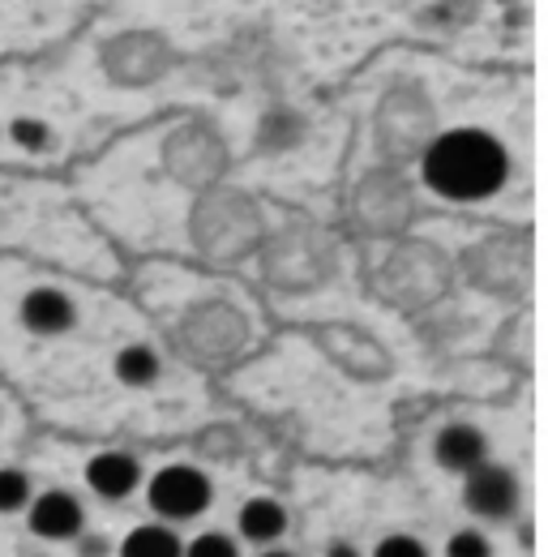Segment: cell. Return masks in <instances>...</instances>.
I'll return each mask as SVG.
<instances>
[{
  "label": "cell",
  "instance_id": "1",
  "mask_svg": "<svg viewBox=\"0 0 548 557\" xmlns=\"http://www.w3.org/2000/svg\"><path fill=\"white\" fill-rule=\"evenodd\" d=\"M506 146L484 129H450L424 150V181L450 202H479L506 185Z\"/></svg>",
  "mask_w": 548,
  "mask_h": 557
},
{
  "label": "cell",
  "instance_id": "2",
  "mask_svg": "<svg viewBox=\"0 0 548 557\" xmlns=\"http://www.w3.org/2000/svg\"><path fill=\"white\" fill-rule=\"evenodd\" d=\"M146 502L154 506V515L185 523V519H198L210 506V481H205V472L189 468V463H172V468H159L150 476Z\"/></svg>",
  "mask_w": 548,
  "mask_h": 557
},
{
  "label": "cell",
  "instance_id": "3",
  "mask_svg": "<svg viewBox=\"0 0 548 557\" xmlns=\"http://www.w3.org/2000/svg\"><path fill=\"white\" fill-rule=\"evenodd\" d=\"M463 497H468V510L479 515V519H506L519 506V481L506 468L484 459L476 472H468Z\"/></svg>",
  "mask_w": 548,
  "mask_h": 557
},
{
  "label": "cell",
  "instance_id": "4",
  "mask_svg": "<svg viewBox=\"0 0 548 557\" xmlns=\"http://www.w3.org/2000/svg\"><path fill=\"white\" fill-rule=\"evenodd\" d=\"M30 532L43 536V541H77L82 536V502L65 493V488H48L39 497H30Z\"/></svg>",
  "mask_w": 548,
  "mask_h": 557
},
{
  "label": "cell",
  "instance_id": "5",
  "mask_svg": "<svg viewBox=\"0 0 548 557\" xmlns=\"http://www.w3.org/2000/svg\"><path fill=\"white\" fill-rule=\"evenodd\" d=\"M22 322L35 335H65L77 322V309L61 287H30L26 300H22Z\"/></svg>",
  "mask_w": 548,
  "mask_h": 557
},
{
  "label": "cell",
  "instance_id": "6",
  "mask_svg": "<svg viewBox=\"0 0 548 557\" xmlns=\"http://www.w3.org/2000/svg\"><path fill=\"white\" fill-rule=\"evenodd\" d=\"M433 455H437V463L446 468V472H476L479 463H484V455H488V446H484V433L472 429V424H446L441 433H437V442H433Z\"/></svg>",
  "mask_w": 548,
  "mask_h": 557
},
{
  "label": "cell",
  "instance_id": "7",
  "mask_svg": "<svg viewBox=\"0 0 548 557\" xmlns=\"http://www.w3.org/2000/svg\"><path fill=\"white\" fill-rule=\"evenodd\" d=\"M141 481V468H137L134 455H125V450H103V455H95L90 463H86V485L95 488L99 497H129Z\"/></svg>",
  "mask_w": 548,
  "mask_h": 557
},
{
  "label": "cell",
  "instance_id": "8",
  "mask_svg": "<svg viewBox=\"0 0 548 557\" xmlns=\"http://www.w3.org/2000/svg\"><path fill=\"white\" fill-rule=\"evenodd\" d=\"M236 528H240V536L253 541V545H274V541L287 532V510H283L274 497H253V502L240 506Z\"/></svg>",
  "mask_w": 548,
  "mask_h": 557
},
{
  "label": "cell",
  "instance_id": "9",
  "mask_svg": "<svg viewBox=\"0 0 548 557\" xmlns=\"http://www.w3.org/2000/svg\"><path fill=\"white\" fill-rule=\"evenodd\" d=\"M180 554H185L180 536L172 528H163V523H141V528H134L125 536V545H121V557H180Z\"/></svg>",
  "mask_w": 548,
  "mask_h": 557
},
{
  "label": "cell",
  "instance_id": "10",
  "mask_svg": "<svg viewBox=\"0 0 548 557\" xmlns=\"http://www.w3.org/2000/svg\"><path fill=\"white\" fill-rule=\"evenodd\" d=\"M116 377L125 386H150L159 377V356L150 348H141V344L121 348V356H116Z\"/></svg>",
  "mask_w": 548,
  "mask_h": 557
},
{
  "label": "cell",
  "instance_id": "11",
  "mask_svg": "<svg viewBox=\"0 0 548 557\" xmlns=\"http://www.w3.org/2000/svg\"><path fill=\"white\" fill-rule=\"evenodd\" d=\"M22 506H30V481H26V472L0 468V515H13Z\"/></svg>",
  "mask_w": 548,
  "mask_h": 557
},
{
  "label": "cell",
  "instance_id": "12",
  "mask_svg": "<svg viewBox=\"0 0 548 557\" xmlns=\"http://www.w3.org/2000/svg\"><path fill=\"white\" fill-rule=\"evenodd\" d=\"M446 557H493V545L484 541V532H476V528H463V532H454V536H450Z\"/></svg>",
  "mask_w": 548,
  "mask_h": 557
},
{
  "label": "cell",
  "instance_id": "13",
  "mask_svg": "<svg viewBox=\"0 0 548 557\" xmlns=\"http://www.w3.org/2000/svg\"><path fill=\"white\" fill-rule=\"evenodd\" d=\"M180 557H236V541L223 532H202Z\"/></svg>",
  "mask_w": 548,
  "mask_h": 557
},
{
  "label": "cell",
  "instance_id": "14",
  "mask_svg": "<svg viewBox=\"0 0 548 557\" xmlns=\"http://www.w3.org/2000/svg\"><path fill=\"white\" fill-rule=\"evenodd\" d=\"M9 134H13V141H17L22 150H39V146L48 141V129H43L35 116H17V121L9 125Z\"/></svg>",
  "mask_w": 548,
  "mask_h": 557
},
{
  "label": "cell",
  "instance_id": "15",
  "mask_svg": "<svg viewBox=\"0 0 548 557\" xmlns=\"http://www.w3.org/2000/svg\"><path fill=\"white\" fill-rule=\"evenodd\" d=\"M373 557H428V549H424L415 536H386V541L373 549Z\"/></svg>",
  "mask_w": 548,
  "mask_h": 557
},
{
  "label": "cell",
  "instance_id": "16",
  "mask_svg": "<svg viewBox=\"0 0 548 557\" xmlns=\"http://www.w3.org/2000/svg\"><path fill=\"white\" fill-rule=\"evenodd\" d=\"M326 557H360V549H356V545H347V541H331Z\"/></svg>",
  "mask_w": 548,
  "mask_h": 557
},
{
  "label": "cell",
  "instance_id": "17",
  "mask_svg": "<svg viewBox=\"0 0 548 557\" xmlns=\"http://www.w3.org/2000/svg\"><path fill=\"white\" fill-rule=\"evenodd\" d=\"M262 557H291V554H287V549H266Z\"/></svg>",
  "mask_w": 548,
  "mask_h": 557
}]
</instances>
